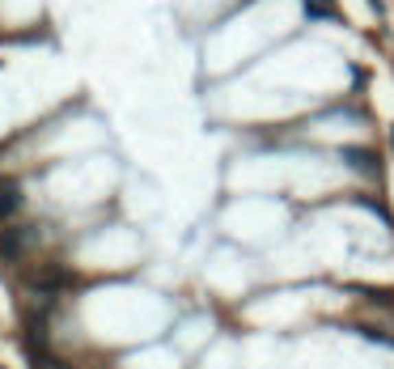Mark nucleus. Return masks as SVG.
<instances>
[{
  "label": "nucleus",
  "mask_w": 394,
  "mask_h": 369,
  "mask_svg": "<svg viewBox=\"0 0 394 369\" xmlns=\"http://www.w3.org/2000/svg\"><path fill=\"white\" fill-rule=\"evenodd\" d=\"M310 13H314V17H335V9L323 5V0H310Z\"/></svg>",
  "instance_id": "3"
},
{
  "label": "nucleus",
  "mask_w": 394,
  "mask_h": 369,
  "mask_svg": "<svg viewBox=\"0 0 394 369\" xmlns=\"http://www.w3.org/2000/svg\"><path fill=\"white\" fill-rule=\"evenodd\" d=\"M343 161H348L352 170H369V175H373V153H369V149H343Z\"/></svg>",
  "instance_id": "1"
},
{
  "label": "nucleus",
  "mask_w": 394,
  "mask_h": 369,
  "mask_svg": "<svg viewBox=\"0 0 394 369\" xmlns=\"http://www.w3.org/2000/svg\"><path fill=\"white\" fill-rule=\"evenodd\" d=\"M17 208V191L13 187H5V191H0V216H9Z\"/></svg>",
  "instance_id": "2"
},
{
  "label": "nucleus",
  "mask_w": 394,
  "mask_h": 369,
  "mask_svg": "<svg viewBox=\"0 0 394 369\" xmlns=\"http://www.w3.org/2000/svg\"><path fill=\"white\" fill-rule=\"evenodd\" d=\"M390 144H394V128H390Z\"/></svg>",
  "instance_id": "4"
}]
</instances>
